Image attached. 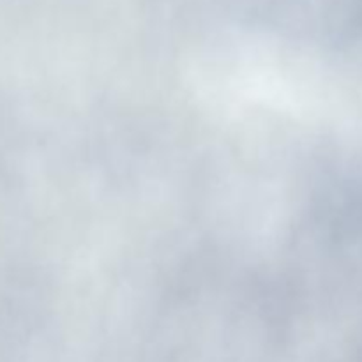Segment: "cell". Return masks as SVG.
<instances>
[{
  "mask_svg": "<svg viewBox=\"0 0 362 362\" xmlns=\"http://www.w3.org/2000/svg\"><path fill=\"white\" fill-rule=\"evenodd\" d=\"M194 69L197 92L225 108H258L317 119L329 108L325 76L304 60L279 53H230Z\"/></svg>",
  "mask_w": 362,
  "mask_h": 362,
  "instance_id": "obj_1",
  "label": "cell"
}]
</instances>
